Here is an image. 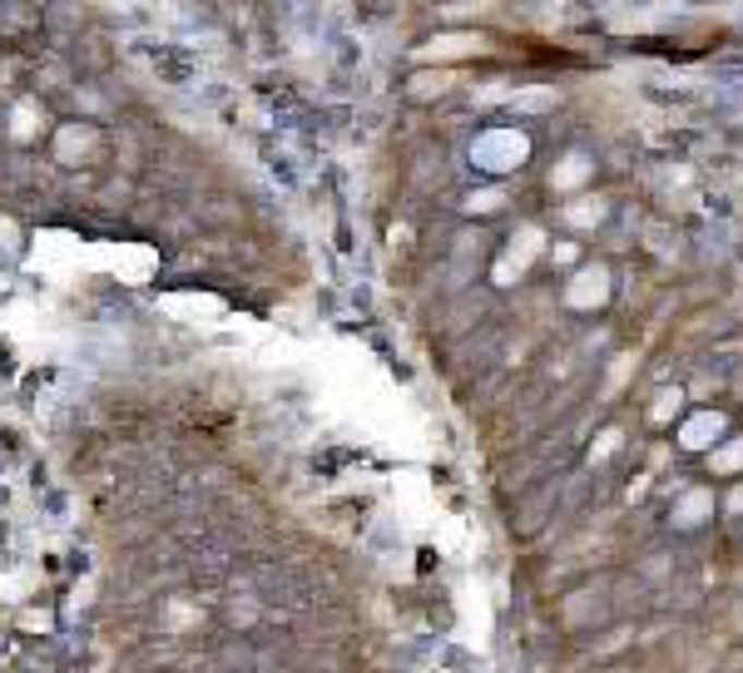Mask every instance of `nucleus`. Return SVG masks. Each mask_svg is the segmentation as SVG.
Wrapping results in <instances>:
<instances>
[{
	"mask_svg": "<svg viewBox=\"0 0 743 673\" xmlns=\"http://www.w3.org/2000/svg\"><path fill=\"white\" fill-rule=\"evenodd\" d=\"M580 173H585V164H565V169H561V183H575Z\"/></svg>",
	"mask_w": 743,
	"mask_h": 673,
	"instance_id": "nucleus-4",
	"label": "nucleus"
},
{
	"mask_svg": "<svg viewBox=\"0 0 743 673\" xmlns=\"http://www.w3.org/2000/svg\"><path fill=\"white\" fill-rule=\"evenodd\" d=\"M471 50H476L471 35H446L442 45H427L421 55H427V60H452V55H471Z\"/></svg>",
	"mask_w": 743,
	"mask_h": 673,
	"instance_id": "nucleus-2",
	"label": "nucleus"
},
{
	"mask_svg": "<svg viewBox=\"0 0 743 673\" xmlns=\"http://www.w3.org/2000/svg\"><path fill=\"white\" fill-rule=\"evenodd\" d=\"M604 298V283H600V273H585V283L575 288V302H600Z\"/></svg>",
	"mask_w": 743,
	"mask_h": 673,
	"instance_id": "nucleus-3",
	"label": "nucleus"
},
{
	"mask_svg": "<svg viewBox=\"0 0 743 673\" xmlns=\"http://www.w3.org/2000/svg\"><path fill=\"white\" fill-rule=\"evenodd\" d=\"M520 159H526V134H516V129H491L476 140V164H486V169H511Z\"/></svg>",
	"mask_w": 743,
	"mask_h": 673,
	"instance_id": "nucleus-1",
	"label": "nucleus"
}]
</instances>
